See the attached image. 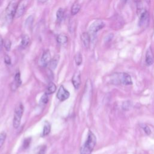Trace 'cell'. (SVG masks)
<instances>
[{
    "mask_svg": "<svg viewBox=\"0 0 154 154\" xmlns=\"http://www.w3.org/2000/svg\"><path fill=\"white\" fill-rule=\"evenodd\" d=\"M109 81L111 84L114 85H129L132 84V81L131 76L125 72H116L111 75Z\"/></svg>",
    "mask_w": 154,
    "mask_h": 154,
    "instance_id": "cell-1",
    "label": "cell"
},
{
    "mask_svg": "<svg viewBox=\"0 0 154 154\" xmlns=\"http://www.w3.org/2000/svg\"><path fill=\"white\" fill-rule=\"evenodd\" d=\"M96 144V137L95 135L89 131L87 138L81 148L80 154H91Z\"/></svg>",
    "mask_w": 154,
    "mask_h": 154,
    "instance_id": "cell-2",
    "label": "cell"
},
{
    "mask_svg": "<svg viewBox=\"0 0 154 154\" xmlns=\"http://www.w3.org/2000/svg\"><path fill=\"white\" fill-rule=\"evenodd\" d=\"M24 106L22 103H19L14 109V118H13V126L14 128H17L20 126L21 119L23 113Z\"/></svg>",
    "mask_w": 154,
    "mask_h": 154,
    "instance_id": "cell-3",
    "label": "cell"
},
{
    "mask_svg": "<svg viewBox=\"0 0 154 154\" xmlns=\"http://www.w3.org/2000/svg\"><path fill=\"white\" fill-rule=\"evenodd\" d=\"M17 5H18L16 1L13 0L9 3L7 7L6 8L5 19L8 23H10L13 20V17H15Z\"/></svg>",
    "mask_w": 154,
    "mask_h": 154,
    "instance_id": "cell-4",
    "label": "cell"
},
{
    "mask_svg": "<svg viewBox=\"0 0 154 154\" xmlns=\"http://www.w3.org/2000/svg\"><path fill=\"white\" fill-rule=\"evenodd\" d=\"M104 26H105V23L102 20L100 19H97L95 20L91 24V25L89 27L88 33L90 35H95L99 30L102 29L104 27Z\"/></svg>",
    "mask_w": 154,
    "mask_h": 154,
    "instance_id": "cell-5",
    "label": "cell"
},
{
    "mask_svg": "<svg viewBox=\"0 0 154 154\" xmlns=\"http://www.w3.org/2000/svg\"><path fill=\"white\" fill-rule=\"evenodd\" d=\"M70 96V93L64 87L63 85H61L58 90L57 93V97L60 101H64L67 100Z\"/></svg>",
    "mask_w": 154,
    "mask_h": 154,
    "instance_id": "cell-6",
    "label": "cell"
},
{
    "mask_svg": "<svg viewBox=\"0 0 154 154\" xmlns=\"http://www.w3.org/2000/svg\"><path fill=\"white\" fill-rule=\"evenodd\" d=\"M138 25L140 27H146L149 22V14L147 10L143 12L139 15Z\"/></svg>",
    "mask_w": 154,
    "mask_h": 154,
    "instance_id": "cell-7",
    "label": "cell"
},
{
    "mask_svg": "<svg viewBox=\"0 0 154 154\" xmlns=\"http://www.w3.org/2000/svg\"><path fill=\"white\" fill-rule=\"evenodd\" d=\"M51 60V53L49 50H46L42 54V56L40 60V64L41 66L45 67L49 64L50 61Z\"/></svg>",
    "mask_w": 154,
    "mask_h": 154,
    "instance_id": "cell-8",
    "label": "cell"
},
{
    "mask_svg": "<svg viewBox=\"0 0 154 154\" xmlns=\"http://www.w3.org/2000/svg\"><path fill=\"white\" fill-rule=\"evenodd\" d=\"M72 82L75 89H78L81 85V73L79 71H76L73 75Z\"/></svg>",
    "mask_w": 154,
    "mask_h": 154,
    "instance_id": "cell-9",
    "label": "cell"
},
{
    "mask_svg": "<svg viewBox=\"0 0 154 154\" xmlns=\"http://www.w3.org/2000/svg\"><path fill=\"white\" fill-rule=\"evenodd\" d=\"M145 61L146 63L148 66H151L154 61V57L153 54L152 49L150 47H149L146 52V57H145Z\"/></svg>",
    "mask_w": 154,
    "mask_h": 154,
    "instance_id": "cell-10",
    "label": "cell"
},
{
    "mask_svg": "<svg viewBox=\"0 0 154 154\" xmlns=\"http://www.w3.org/2000/svg\"><path fill=\"white\" fill-rule=\"evenodd\" d=\"M25 8H26V4L24 2H22L20 4H19V5H17V9H16L15 17L16 18H18V17H20V16H22L25 12Z\"/></svg>",
    "mask_w": 154,
    "mask_h": 154,
    "instance_id": "cell-11",
    "label": "cell"
},
{
    "mask_svg": "<svg viewBox=\"0 0 154 154\" xmlns=\"http://www.w3.org/2000/svg\"><path fill=\"white\" fill-rule=\"evenodd\" d=\"M81 41L86 48H88L90 43V35L88 32H83L81 35Z\"/></svg>",
    "mask_w": 154,
    "mask_h": 154,
    "instance_id": "cell-12",
    "label": "cell"
},
{
    "mask_svg": "<svg viewBox=\"0 0 154 154\" xmlns=\"http://www.w3.org/2000/svg\"><path fill=\"white\" fill-rule=\"evenodd\" d=\"M22 84V80L20 78V75L19 72H17L14 76V82L12 84L11 90H14L17 89Z\"/></svg>",
    "mask_w": 154,
    "mask_h": 154,
    "instance_id": "cell-13",
    "label": "cell"
},
{
    "mask_svg": "<svg viewBox=\"0 0 154 154\" xmlns=\"http://www.w3.org/2000/svg\"><path fill=\"white\" fill-rule=\"evenodd\" d=\"M60 60V55H55L50 61L49 65V68L51 70H54L58 64V63Z\"/></svg>",
    "mask_w": 154,
    "mask_h": 154,
    "instance_id": "cell-14",
    "label": "cell"
},
{
    "mask_svg": "<svg viewBox=\"0 0 154 154\" xmlns=\"http://www.w3.org/2000/svg\"><path fill=\"white\" fill-rule=\"evenodd\" d=\"M56 88H57V87H56L55 84L54 83H53L52 82H51L48 85V86L46 87V91H45V93L46 94H48V95L54 93L55 91Z\"/></svg>",
    "mask_w": 154,
    "mask_h": 154,
    "instance_id": "cell-15",
    "label": "cell"
},
{
    "mask_svg": "<svg viewBox=\"0 0 154 154\" xmlns=\"http://www.w3.org/2000/svg\"><path fill=\"white\" fill-rule=\"evenodd\" d=\"M57 40L59 44L64 45L67 42L68 37H67L66 35H65L64 34H60L57 36Z\"/></svg>",
    "mask_w": 154,
    "mask_h": 154,
    "instance_id": "cell-16",
    "label": "cell"
},
{
    "mask_svg": "<svg viewBox=\"0 0 154 154\" xmlns=\"http://www.w3.org/2000/svg\"><path fill=\"white\" fill-rule=\"evenodd\" d=\"M29 41H30V40H29V36L26 34L23 35L22 37V40H21V43H20L21 46L23 48H26L28 45V44L29 43Z\"/></svg>",
    "mask_w": 154,
    "mask_h": 154,
    "instance_id": "cell-17",
    "label": "cell"
},
{
    "mask_svg": "<svg viewBox=\"0 0 154 154\" xmlns=\"http://www.w3.org/2000/svg\"><path fill=\"white\" fill-rule=\"evenodd\" d=\"M80 8H81V6L79 5V4L77 2H75L72 7V8H71V13L72 15H75L80 10Z\"/></svg>",
    "mask_w": 154,
    "mask_h": 154,
    "instance_id": "cell-18",
    "label": "cell"
},
{
    "mask_svg": "<svg viewBox=\"0 0 154 154\" xmlns=\"http://www.w3.org/2000/svg\"><path fill=\"white\" fill-rule=\"evenodd\" d=\"M51 131V125L48 122H45V125L43 126L42 136H46L49 134Z\"/></svg>",
    "mask_w": 154,
    "mask_h": 154,
    "instance_id": "cell-19",
    "label": "cell"
},
{
    "mask_svg": "<svg viewBox=\"0 0 154 154\" xmlns=\"http://www.w3.org/2000/svg\"><path fill=\"white\" fill-rule=\"evenodd\" d=\"M75 61L76 65L79 66L82 61V57L80 52H77L75 55Z\"/></svg>",
    "mask_w": 154,
    "mask_h": 154,
    "instance_id": "cell-20",
    "label": "cell"
},
{
    "mask_svg": "<svg viewBox=\"0 0 154 154\" xmlns=\"http://www.w3.org/2000/svg\"><path fill=\"white\" fill-rule=\"evenodd\" d=\"M64 11L62 8H60L57 11V19L58 21H61V20L63 19L64 17Z\"/></svg>",
    "mask_w": 154,
    "mask_h": 154,
    "instance_id": "cell-21",
    "label": "cell"
},
{
    "mask_svg": "<svg viewBox=\"0 0 154 154\" xmlns=\"http://www.w3.org/2000/svg\"><path fill=\"white\" fill-rule=\"evenodd\" d=\"M3 45H4V48H5V50H6L7 51H9L10 50V49H11V41H10L9 39L7 38V39H5V40L4 41Z\"/></svg>",
    "mask_w": 154,
    "mask_h": 154,
    "instance_id": "cell-22",
    "label": "cell"
},
{
    "mask_svg": "<svg viewBox=\"0 0 154 154\" xmlns=\"http://www.w3.org/2000/svg\"><path fill=\"white\" fill-rule=\"evenodd\" d=\"M7 137V134L5 132H2L0 133V149L4 144Z\"/></svg>",
    "mask_w": 154,
    "mask_h": 154,
    "instance_id": "cell-23",
    "label": "cell"
},
{
    "mask_svg": "<svg viewBox=\"0 0 154 154\" xmlns=\"http://www.w3.org/2000/svg\"><path fill=\"white\" fill-rule=\"evenodd\" d=\"M48 102V94L45 93L44 94L42 95V96L40 98V102L42 104H46Z\"/></svg>",
    "mask_w": 154,
    "mask_h": 154,
    "instance_id": "cell-24",
    "label": "cell"
},
{
    "mask_svg": "<svg viewBox=\"0 0 154 154\" xmlns=\"http://www.w3.org/2000/svg\"><path fill=\"white\" fill-rule=\"evenodd\" d=\"M33 17L32 16H29L26 20L25 21V24H26V26H29L32 25V22H33Z\"/></svg>",
    "mask_w": 154,
    "mask_h": 154,
    "instance_id": "cell-25",
    "label": "cell"
},
{
    "mask_svg": "<svg viewBox=\"0 0 154 154\" xmlns=\"http://www.w3.org/2000/svg\"><path fill=\"white\" fill-rule=\"evenodd\" d=\"M45 150H46V147L45 146H41L36 152V154H45Z\"/></svg>",
    "mask_w": 154,
    "mask_h": 154,
    "instance_id": "cell-26",
    "label": "cell"
},
{
    "mask_svg": "<svg viewBox=\"0 0 154 154\" xmlns=\"http://www.w3.org/2000/svg\"><path fill=\"white\" fill-rule=\"evenodd\" d=\"M112 37H113V34H112V33H110V34H109L108 35H107L105 37L104 41H105V42H110V41L112 40Z\"/></svg>",
    "mask_w": 154,
    "mask_h": 154,
    "instance_id": "cell-27",
    "label": "cell"
},
{
    "mask_svg": "<svg viewBox=\"0 0 154 154\" xmlns=\"http://www.w3.org/2000/svg\"><path fill=\"white\" fill-rule=\"evenodd\" d=\"M30 142H31V138H30L25 139V141H23V147L24 148H27L28 147Z\"/></svg>",
    "mask_w": 154,
    "mask_h": 154,
    "instance_id": "cell-28",
    "label": "cell"
},
{
    "mask_svg": "<svg viewBox=\"0 0 154 154\" xmlns=\"http://www.w3.org/2000/svg\"><path fill=\"white\" fill-rule=\"evenodd\" d=\"M4 62L7 64H11V59L10 57L8 55H5L4 57Z\"/></svg>",
    "mask_w": 154,
    "mask_h": 154,
    "instance_id": "cell-29",
    "label": "cell"
},
{
    "mask_svg": "<svg viewBox=\"0 0 154 154\" xmlns=\"http://www.w3.org/2000/svg\"><path fill=\"white\" fill-rule=\"evenodd\" d=\"M143 129H144L145 133L147 134V135H150L151 134V130L150 129L149 127H148L147 126H144Z\"/></svg>",
    "mask_w": 154,
    "mask_h": 154,
    "instance_id": "cell-30",
    "label": "cell"
},
{
    "mask_svg": "<svg viewBox=\"0 0 154 154\" xmlns=\"http://www.w3.org/2000/svg\"><path fill=\"white\" fill-rule=\"evenodd\" d=\"M3 43H4V41H3V39H2V36L0 35V51L2 49V47L3 46Z\"/></svg>",
    "mask_w": 154,
    "mask_h": 154,
    "instance_id": "cell-31",
    "label": "cell"
},
{
    "mask_svg": "<svg viewBox=\"0 0 154 154\" xmlns=\"http://www.w3.org/2000/svg\"><path fill=\"white\" fill-rule=\"evenodd\" d=\"M38 1H39V2H40L42 3H44V2H46L48 0H38Z\"/></svg>",
    "mask_w": 154,
    "mask_h": 154,
    "instance_id": "cell-32",
    "label": "cell"
},
{
    "mask_svg": "<svg viewBox=\"0 0 154 154\" xmlns=\"http://www.w3.org/2000/svg\"><path fill=\"white\" fill-rule=\"evenodd\" d=\"M145 1L147 3V4H149L150 3V0H145Z\"/></svg>",
    "mask_w": 154,
    "mask_h": 154,
    "instance_id": "cell-33",
    "label": "cell"
},
{
    "mask_svg": "<svg viewBox=\"0 0 154 154\" xmlns=\"http://www.w3.org/2000/svg\"><path fill=\"white\" fill-rule=\"evenodd\" d=\"M127 0H121V1L123 2V3H125L126 2Z\"/></svg>",
    "mask_w": 154,
    "mask_h": 154,
    "instance_id": "cell-34",
    "label": "cell"
},
{
    "mask_svg": "<svg viewBox=\"0 0 154 154\" xmlns=\"http://www.w3.org/2000/svg\"><path fill=\"white\" fill-rule=\"evenodd\" d=\"M135 1H137V0H135Z\"/></svg>",
    "mask_w": 154,
    "mask_h": 154,
    "instance_id": "cell-35",
    "label": "cell"
}]
</instances>
